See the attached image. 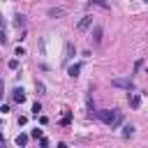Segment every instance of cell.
<instances>
[{"mask_svg":"<svg viewBox=\"0 0 148 148\" xmlns=\"http://www.w3.org/2000/svg\"><path fill=\"white\" fill-rule=\"evenodd\" d=\"M92 5H97V7H102V9H109V2L106 0H90Z\"/></svg>","mask_w":148,"mask_h":148,"instance_id":"13","label":"cell"},{"mask_svg":"<svg viewBox=\"0 0 148 148\" xmlns=\"http://www.w3.org/2000/svg\"><path fill=\"white\" fill-rule=\"evenodd\" d=\"M7 67H9V69H16V67H18V60H16V58H12V60L7 62Z\"/></svg>","mask_w":148,"mask_h":148,"instance_id":"15","label":"cell"},{"mask_svg":"<svg viewBox=\"0 0 148 148\" xmlns=\"http://www.w3.org/2000/svg\"><path fill=\"white\" fill-rule=\"evenodd\" d=\"M39 111H42V104H39V102H35V104H32V113H35V116H37V113H39Z\"/></svg>","mask_w":148,"mask_h":148,"instance_id":"17","label":"cell"},{"mask_svg":"<svg viewBox=\"0 0 148 148\" xmlns=\"http://www.w3.org/2000/svg\"><path fill=\"white\" fill-rule=\"evenodd\" d=\"M130 106H132V109H139V106H141V95L132 92V95H130Z\"/></svg>","mask_w":148,"mask_h":148,"instance_id":"6","label":"cell"},{"mask_svg":"<svg viewBox=\"0 0 148 148\" xmlns=\"http://www.w3.org/2000/svg\"><path fill=\"white\" fill-rule=\"evenodd\" d=\"M39 146H42V148H46V146H49V139H44V136H42V139H39Z\"/></svg>","mask_w":148,"mask_h":148,"instance_id":"19","label":"cell"},{"mask_svg":"<svg viewBox=\"0 0 148 148\" xmlns=\"http://www.w3.org/2000/svg\"><path fill=\"white\" fill-rule=\"evenodd\" d=\"M16 56H25V49L23 46H16Z\"/></svg>","mask_w":148,"mask_h":148,"instance_id":"18","label":"cell"},{"mask_svg":"<svg viewBox=\"0 0 148 148\" xmlns=\"http://www.w3.org/2000/svg\"><path fill=\"white\" fill-rule=\"evenodd\" d=\"M79 72H81V65H79V62H76V65H69V67H67V74H69L72 79H76V76H79Z\"/></svg>","mask_w":148,"mask_h":148,"instance_id":"7","label":"cell"},{"mask_svg":"<svg viewBox=\"0 0 148 148\" xmlns=\"http://www.w3.org/2000/svg\"><path fill=\"white\" fill-rule=\"evenodd\" d=\"M30 136H32V139H42V130H37V127H35V130L30 132Z\"/></svg>","mask_w":148,"mask_h":148,"instance_id":"16","label":"cell"},{"mask_svg":"<svg viewBox=\"0 0 148 148\" xmlns=\"http://www.w3.org/2000/svg\"><path fill=\"white\" fill-rule=\"evenodd\" d=\"M132 134H134V127L132 125H125L123 127V136H132Z\"/></svg>","mask_w":148,"mask_h":148,"instance_id":"12","label":"cell"},{"mask_svg":"<svg viewBox=\"0 0 148 148\" xmlns=\"http://www.w3.org/2000/svg\"><path fill=\"white\" fill-rule=\"evenodd\" d=\"M111 86H116V88H125L127 92H130V90H134V81H132V79H113V81H111Z\"/></svg>","mask_w":148,"mask_h":148,"instance_id":"3","label":"cell"},{"mask_svg":"<svg viewBox=\"0 0 148 148\" xmlns=\"http://www.w3.org/2000/svg\"><path fill=\"white\" fill-rule=\"evenodd\" d=\"M95 116H97L104 125H109V127H116V125L123 123V113H120L118 109H99V111H95Z\"/></svg>","mask_w":148,"mask_h":148,"instance_id":"1","label":"cell"},{"mask_svg":"<svg viewBox=\"0 0 148 148\" xmlns=\"http://www.w3.org/2000/svg\"><path fill=\"white\" fill-rule=\"evenodd\" d=\"M74 56H76V46H74L72 42H65V51H62V62L67 65V62H69V60H72Z\"/></svg>","mask_w":148,"mask_h":148,"instance_id":"2","label":"cell"},{"mask_svg":"<svg viewBox=\"0 0 148 148\" xmlns=\"http://www.w3.org/2000/svg\"><path fill=\"white\" fill-rule=\"evenodd\" d=\"M65 9H49V16H62Z\"/></svg>","mask_w":148,"mask_h":148,"instance_id":"14","label":"cell"},{"mask_svg":"<svg viewBox=\"0 0 148 148\" xmlns=\"http://www.w3.org/2000/svg\"><path fill=\"white\" fill-rule=\"evenodd\" d=\"M7 42V35H5V30H0V44H5Z\"/></svg>","mask_w":148,"mask_h":148,"instance_id":"20","label":"cell"},{"mask_svg":"<svg viewBox=\"0 0 148 148\" xmlns=\"http://www.w3.org/2000/svg\"><path fill=\"white\" fill-rule=\"evenodd\" d=\"M92 18H95V16H90V14H86V16H83V18L79 21V30H88V28L92 25Z\"/></svg>","mask_w":148,"mask_h":148,"instance_id":"4","label":"cell"},{"mask_svg":"<svg viewBox=\"0 0 148 148\" xmlns=\"http://www.w3.org/2000/svg\"><path fill=\"white\" fill-rule=\"evenodd\" d=\"M69 123H72V113H69V111H65V113H62V118H60V125H69Z\"/></svg>","mask_w":148,"mask_h":148,"instance_id":"11","label":"cell"},{"mask_svg":"<svg viewBox=\"0 0 148 148\" xmlns=\"http://www.w3.org/2000/svg\"><path fill=\"white\" fill-rule=\"evenodd\" d=\"M28 139H30V134H23V132H21V134L16 136V146H28Z\"/></svg>","mask_w":148,"mask_h":148,"instance_id":"8","label":"cell"},{"mask_svg":"<svg viewBox=\"0 0 148 148\" xmlns=\"http://www.w3.org/2000/svg\"><path fill=\"white\" fill-rule=\"evenodd\" d=\"M92 37H95V42H97V44L102 42V28H99V25H95V28H92Z\"/></svg>","mask_w":148,"mask_h":148,"instance_id":"9","label":"cell"},{"mask_svg":"<svg viewBox=\"0 0 148 148\" xmlns=\"http://www.w3.org/2000/svg\"><path fill=\"white\" fill-rule=\"evenodd\" d=\"M2 95H5V83H2V79H0V99H2Z\"/></svg>","mask_w":148,"mask_h":148,"instance_id":"21","label":"cell"},{"mask_svg":"<svg viewBox=\"0 0 148 148\" xmlns=\"http://www.w3.org/2000/svg\"><path fill=\"white\" fill-rule=\"evenodd\" d=\"M12 97H14V102H16V104H23V102H25V92H23V88H18V86H16Z\"/></svg>","mask_w":148,"mask_h":148,"instance_id":"5","label":"cell"},{"mask_svg":"<svg viewBox=\"0 0 148 148\" xmlns=\"http://www.w3.org/2000/svg\"><path fill=\"white\" fill-rule=\"evenodd\" d=\"M0 21H2V16H0Z\"/></svg>","mask_w":148,"mask_h":148,"instance_id":"23","label":"cell"},{"mask_svg":"<svg viewBox=\"0 0 148 148\" xmlns=\"http://www.w3.org/2000/svg\"><path fill=\"white\" fill-rule=\"evenodd\" d=\"M146 2H148V0H146Z\"/></svg>","mask_w":148,"mask_h":148,"instance_id":"24","label":"cell"},{"mask_svg":"<svg viewBox=\"0 0 148 148\" xmlns=\"http://www.w3.org/2000/svg\"><path fill=\"white\" fill-rule=\"evenodd\" d=\"M23 18H25L23 14H16V16H14V21H12V23H14V28H21V25H23Z\"/></svg>","mask_w":148,"mask_h":148,"instance_id":"10","label":"cell"},{"mask_svg":"<svg viewBox=\"0 0 148 148\" xmlns=\"http://www.w3.org/2000/svg\"><path fill=\"white\" fill-rule=\"evenodd\" d=\"M2 141H5V136H2V132H0V143H2Z\"/></svg>","mask_w":148,"mask_h":148,"instance_id":"22","label":"cell"}]
</instances>
